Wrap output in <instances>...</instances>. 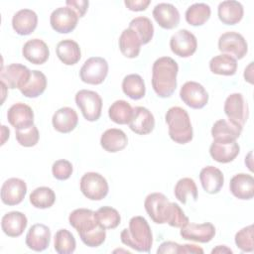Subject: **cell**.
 I'll return each mask as SVG.
<instances>
[{
    "label": "cell",
    "mask_w": 254,
    "mask_h": 254,
    "mask_svg": "<svg viewBox=\"0 0 254 254\" xmlns=\"http://www.w3.org/2000/svg\"><path fill=\"white\" fill-rule=\"evenodd\" d=\"M69 224L77 231L81 241L88 247H98L105 241L106 231L95 217V212L87 208H77L68 216Z\"/></svg>",
    "instance_id": "6da1fadb"
},
{
    "label": "cell",
    "mask_w": 254,
    "mask_h": 254,
    "mask_svg": "<svg viewBox=\"0 0 254 254\" xmlns=\"http://www.w3.org/2000/svg\"><path fill=\"white\" fill-rule=\"evenodd\" d=\"M178 72L179 65L170 57H162L154 62L152 67V86L159 97L166 98L173 95L177 88Z\"/></svg>",
    "instance_id": "7a4b0ae2"
},
{
    "label": "cell",
    "mask_w": 254,
    "mask_h": 254,
    "mask_svg": "<svg viewBox=\"0 0 254 254\" xmlns=\"http://www.w3.org/2000/svg\"><path fill=\"white\" fill-rule=\"evenodd\" d=\"M120 239L124 245L138 252H150L153 244L151 227L147 220L139 215L129 220V227L121 231Z\"/></svg>",
    "instance_id": "3957f363"
},
{
    "label": "cell",
    "mask_w": 254,
    "mask_h": 254,
    "mask_svg": "<svg viewBox=\"0 0 254 254\" xmlns=\"http://www.w3.org/2000/svg\"><path fill=\"white\" fill-rule=\"evenodd\" d=\"M170 138L178 144H187L192 140V126L187 110L180 106L168 109L165 115Z\"/></svg>",
    "instance_id": "277c9868"
},
{
    "label": "cell",
    "mask_w": 254,
    "mask_h": 254,
    "mask_svg": "<svg viewBox=\"0 0 254 254\" xmlns=\"http://www.w3.org/2000/svg\"><path fill=\"white\" fill-rule=\"evenodd\" d=\"M74 99L77 107L87 121L93 122L99 119L102 110V99L97 92L81 89L76 92Z\"/></svg>",
    "instance_id": "5b68a950"
},
{
    "label": "cell",
    "mask_w": 254,
    "mask_h": 254,
    "mask_svg": "<svg viewBox=\"0 0 254 254\" xmlns=\"http://www.w3.org/2000/svg\"><path fill=\"white\" fill-rule=\"evenodd\" d=\"M80 190L90 200H101L108 193V183L106 179L95 172L85 173L80 179Z\"/></svg>",
    "instance_id": "8992f818"
},
{
    "label": "cell",
    "mask_w": 254,
    "mask_h": 254,
    "mask_svg": "<svg viewBox=\"0 0 254 254\" xmlns=\"http://www.w3.org/2000/svg\"><path fill=\"white\" fill-rule=\"evenodd\" d=\"M108 73V64L101 57L87 59L79 70L80 79L88 84L97 85L104 81Z\"/></svg>",
    "instance_id": "52a82bcc"
},
{
    "label": "cell",
    "mask_w": 254,
    "mask_h": 254,
    "mask_svg": "<svg viewBox=\"0 0 254 254\" xmlns=\"http://www.w3.org/2000/svg\"><path fill=\"white\" fill-rule=\"evenodd\" d=\"M31 76V70L24 64H11L6 66H2L0 71L1 82L6 85L7 88H18L19 90L25 86Z\"/></svg>",
    "instance_id": "ba28073f"
},
{
    "label": "cell",
    "mask_w": 254,
    "mask_h": 254,
    "mask_svg": "<svg viewBox=\"0 0 254 254\" xmlns=\"http://www.w3.org/2000/svg\"><path fill=\"white\" fill-rule=\"evenodd\" d=\"M218 50L234 56V59H243L248 52V45L244 37L237 32H225L218 39Z\"/></svg>",
    "instance_id": "9c48e42d"
},
{
    "label": "cell",
    "mask_w": 254,
    "mask_h": 254,
    "mask_svg": "<svg viewBox=\"0 0 254 254\" xmlns=\"http://www.w3.org/2000/svg\"><path fill=\"white\" fill-rule=\"evenodd\" d=\"M224 113L232 123L243 127L248 119V104L241 93H232L224 102Z\"/></svg>",
    "instance_id": "30bf717a"
},
{
    "label": "cell",
    "mask_w": 254,
    "mask_h": 254,
    "mask_svg": "<svg viewBox=\"0 0 254 254\" xmlns=\"http://www.w3.org/2000/svg\"><path fill=\"white\" fill-rule=\"evenodd\" d=\"M180 97L186 105L192 109H201L208 102V93L196 81H187L180 90Z\"/></svg>",
    "instance_id": "8fae6325"
},
{
    "label": "cell",
    "mask_w": 254,
    "mask_h": 254,
    "mask_svg": "<svg viewBox=\"0 0 254 254\" xmlns=\"http://www.w3.org/2000/svg\"><path fill=\"white\" fill-rule=\"evenodd\" d=\"M170 48L176 56L181 58H189L195 53L197 48V40L191 32L182 29L171 37Z\"/></svg>",
    "instance_id": "7c38bea8"
},
{
    "label": "cell",
    "mask_w": 254,
    "mask_h": 254,
    "mask_svg": "<svg viewBox=\"0 0 254 254\" xmlns=\"http://www.w3.org/2000/svg\"><path fill=\"white\" fill-rule=\"evenodd\" d=\"M144 207L155 223H166L170 201L165 194L162 192H152L148 194L144 201Z\"/></svg>",
    "instance_id": "4fadbf2b"
},
{
    "label": "cell",
    "mask_w": 254,
    "mask_h": 254,
    "mask_svg": "<svg viewBox=\"0 0 254 254\" xmlns=\"http://www.w3.org/2000/svg\"><path fill=\"white\" fill-rule=\"evenodd\" d=\"M77 14L68 7H59L54 10L50 16V23L58 33L67 34L73 31L78 21Z\"/></svg>",
    "instance_id": "5bb4252c"
},
{
    "label": "cell",
    "mask_w": 254,
    "mask_h": 254,
    "mask_svg": "<svg viewBox=\"0 0 254 254\" xmlns=\"http://www.w3.org/2000/svg\"><path fill=\"white\" fill-rule=\"evenodd\" d=\"M240 147L236 140H218L213 139L209 147L211 158L222 164L232 162L239 154Z\"/></svg>",
    "instance_id": "9a60e30c"
},
{
    "label": "cell",
    "mask_w": 254,
    "mask_h": 254,
    "mask_svg": "<svg viewBox=\"0 0 254 254\" xmlns=\"http://www.w3.org/2000/svg\"><path fill=\"white\" fill-rule=\"evenodd\" d=\"M26 193V183L18 178H10L2 185L1 200L6 205H16L23 201Z\"/></svg>",
    "instance_id": "2e32d148"
},
{
    "label": "cell",
    "mask_w": 254,
    "mask_h": 254,
    "mask_svg": "<svg viewBox=\"0 0 254 254\" xmlns=\"http://www.w3.org/2000/svg\"><path fill=\"white\" fill-rule=\"evenodd\" d=\"M181 236L186 240H191L199 243H207L215 235V227L210 222L190 223L189 222L181 228Z\"/></svg>",
    "instance_id": "e0dca14e"
},
{
    "label": "cell",
    "mask_w": 254,
    "mask_h": 254,
    "mask_svg": "<svg viewBox=\"0 0 254 254\" xmlns=\"http://www.w3.org/2000/svg\"><path fill=\"white\" fill-rule=\"evenodd\" d=\"M7 119L16 130L26 129L34 125V112L29 105L18 102L8 109Z\"/></svg>",
    "instance_id": "ac0fdd59"
},
{
    "label": "cell",
    "mask_w": 254,
    "mask_h": 254,
    "mask_svg": "<svg viewBox=\"0 0 254 254\" xmlns=\"http://www.w3.org/2000/svg\"><path fill=\"white\" fill-rule=\"evenodd\" d=\"M50 241L51 230L47 225L42 223L32 225L26 235V245L36 252L46 250L50 245Z\"/></svg>",
    "instance_id": "d6986e66"
},
{
    "label": "cell",
    "mask_w": 254,
    "mask_h": 254,
    "mask_svg": "<svg viewBox=\"0 0 254 254\" xmlns=\"http://www.w3.org/2000/svg\"><path fill=\"white\" fill-rule=\"evenodd\" d=\"M153 17L158 25L167 30H172L180 24V13L170 3H159L153 9Z\"/></svg>",
    "instance_id": "ffe728a7"
},
{
    "label": "cell",
    "mask_w": 254,
    "mask_h": 254,
    "mask_svg": "<svg viewBox=\"0 0 254 254\" xmlns=\"http://www.w3.org/2000/svg\"><path fill=\"white\" fill-rule=\"evenodd\" d=\"M129 128L138 135H147L155 127V118L149 109L143 106L134 108L133 116L129 122Z\"/></svg>",
    "instance_id": "44dd1931"
},
{
    "label": "cell",
    "mask_w": 254,
    "mask_h": 254,
    "mask_svg": "<svg viewBox=\"0 0 254 254\" xmlns=\"http://www.w3.org/2000/svg\"><path fill=\"white\" fill-rule=\"evenodd\" d=\"M22 54L28 62L34 64H43L50 57V50L43 40L32 39L24 44Z\"/></svg>",
    "instance_id": "7402d4cb"
},
{
    "label": "cell",
    "mask_w": 254,
    "mask_h": 254,
    "mask_svg": "<svg viewBox=\"0 0 254 254\" xmlns=\"http://www.w3.org/2000/svg\"><path fill=\"white\" fill-rule=\"evenodd\" d=\"M38 25V16L31 9H21L12 18L13 30L21 36L32 34Z\"/></svg>",
    "instance_id": "603a6c76"
},
{
    "label": "cell",
    "mask_w": 254,
    "mask_h": 254,
    "mask_svg": "<svg viewBox=\"0 0 254 254\" xmlns=\"http://www.w3.org/2000/svg\"><path fill=\"white\" fill-rule=\"evenodd\" d=\"M229 190L239 199H251L254 196V178L244 173L237 174L230 180Z\"/></svg>",
    "instance_id": "cb8c5ba5"
},
{
    "label": "cell",
    "mask_w": 254,
    "mask_h": 254,
    "mask_svg": "<svg viewBox=\"0 0 254 254\" xmlns=\"http://www.w3.org/2000/svg\"><path fill=\"white\" fill-rule=\"evenodd\" d=\"M28 224L26 215L20 211H10L3 215L1 227L3 232L9 237H19L23 234Z\"/></svg>",
    "instance_id": "d4e9b609"
},
{
    "label": "cell",
    "mask_w": 254,
    "mask_h": 254,
    "mask_svg": "<svg viewBox=\"0 0 254 254\" xmlns=\"http://www.w3.org/2000/svg\"><path fill=\"white\" fill-rule=\"evenodd\" d=\"M199 180L202 189L210 194L219 192L224 184L222 172L213 166L204 167L199 173Z\"/></svg>",
    "instance_id": "484cf974"
},
{
    "label": "cell",
    "mask_w": 254,
    "mask_h": 254,
    "mask_svg": "<svg viewBox=\"0 0 254 254\" xmlns=\"http://www.w3.org/2000/svg\"><path fill=\"white\" fill-rule=\"evenodd\" d=\"M52 123L58 132L69 133L76 127L78 116L74 109L70 107H62L53 115Z\"/></svg>",
    "instance_id": "4316f807"
},
{
    "label": "cell",
    "mask_w": 254,
    "mask_h": 254,
    "mask_svg": "<svg viewBox=\"0 0 254 254\" xmlns=\"http://www.w3.org/2000/svg\"><path fill=\"white\" fill-rule=\"evenodd\" d=\"M244 9L240 2L226 0L219 3L217 14L219 20L225 25H235L243 18Z\"/></svg>",
    "instance_id": "83f0119b"
},
{
    "label": "cell",
    "mask_w": 254,
    "mask_h": 254,
    "mask_svg": "<svg viewBox=\"0 0 254 254\" xmlns=\"http://www.w3.org/2000/svg\"><path fill=\"white\" fill-rule=\"evenodd\" d=\"M128 144L127 135L121 130L117 128L107 129L100 138L101 147L109 152L116 153L123 150Z\"/></svg>",
    "instance_id": "f1b7e54d"
},
{
    "label": "cell",
    "mask_w": 254,
    "mask_h": 254,
    "mask_svg": "<svg viewBox=\"0 0 254 254\" xmlns=\"http://www.w3.org/2000/svg\"><path fill=\"white\" fill-rule=\"evenodd\" d=\"M118 44L120 52L124 57L128 59H134L139 56L142 43L134 30L130 28L123 30L119 37Z\"/></svg>",
    "instance_id": "f546056e"
},
{
    "label": "cell",
    "mask_w": 254,
    "mask_h": 254,
    "mask_svg": "<svg viewBox=\"0 0 254 254\" xmlns=\"http://www.w3.org/2000/svg\"><path fill=\"white\" fill-rule=\"evenodd\" d=\"M57 56L62 63L66 65L77 64L81 58V52L78 44L73 40H63L57 45Z\"/></svg>",
    "instance_id": "4dcf8cb0"
},
{
    "label": "cell",
    "mask_w": 254,
    "mask_h": 254,
    "mask_svg": "<svg viewBox=\"0 0 254 254\" xmlns=\"http://www.w3.org/2000/svg\"><path fill=\"white\" fill-rule=\"evenodd\" d=\"M242 128L226 119H219L214 122L211 128V136L218 140H236L240 137Z\"/></svg>",
    "instance_id": "1f68e13d"
},
{
    "label": "cell",
    "mask_w": 254,
    "mask_h": 254,
    "mask_svg": "<svg viewBox=\"0 0 254 254\" xmlns=\"http://www.w3.org/2000/svg\"><path fill=\"white\" fill-rule=\"evenodd\" d=\"M209 68L214 74L233 75L237 70V60L227 54H221L210 60Z\"/></svg>",
    "instance_id": "d6a6232c"
},
{
    "label": "cell",
    "mask_w": 254,
    "mask_h": 254,
    "mask_svg": "<svg viewBox=\"0 0 254 254\" xmlns=\"http://www.w3.org/2000/svg\"><path fill=\"white\" fill-rule=\"evenodd\" d=\"M47 87V77L40 70H31V76L24 87L20 89L21 93L29 98L40 96Z\"/></svg>",
    "instance_id": "836d02e7"
},
{
    "label": "cell",
    "mask_w": 254,
    "mask_h": 254,
    "mask_svg": "<svg viewBox=\"0 0 254 254\" xmlns=\"http://www.w3.org/2000/svg\"><path fill=\"white\" fill-rule=\"evenodd\" d=\"M122 90L131 99H141L145 96L146 93L145 82L141 75L137 73L128 74L123 78Z\"/></svg>",
    "instance_id": "e575fe53"
},
{
    "label": "cell",
    "mask_w": 254,
    "mask_h": 254,
    "mask_svg": "<svg viewBox=\"0 0 254 254\" xmlns=\"http://www.w3.org/2000/svg\"><path fill=\"white\" fill-rule=\"evenodd\" d=\"M134 108L125 100H116L114 101L109 109L108 116L116 124L124 125L129 124L132 119Z\"/></svg>",
    "instance_id": "d590c367"
},
{
    "label": "cell",
    "mask_w": 254,
    "mask_h": 254,
    "mask_svg": "<svg viewBox=\"0 0 254 254\" xmlns=\"http://www.w3.org/2000/svg\"><path fill=\"white\" fill-rule=\"evenodd\" d=\"M210 7L205 3H194L186 11V21L191 26H201L210 17Z\"/></svg>",
    "instance_id": "8d00e7d4"
},
{
    "label": "cell",
    "mask_w": 254,
    "mask_h": 254,
    "mask_svg": "<svg viewBox=\"0 0 254 254\" xmlns=\"http://www.w3.org/2000/svg\"><path fill=\"white\" fill-rule=\"evenodd\" d=\"M30 202L36 208H49L56 201V194L51 188L48 187H39L35 189L30 196Z\"/></svg>",
    "instance_id": "74e56055"
},
{
    "label": "cell",
    "mask_w": 254,
    "mask_h": 254,
    "mask_svg": "<svg viewBox=\"0 0 254 254\" xmlns=\"http://www.w3.org/2000/svg\"><path fill=\"white\" fill-rule=\"evenodd\" d=\"M130 29L134 30L139 36L142 45L148 44L154 36V26L148 17H136L129 23Z\"/></svg>",
    "instance_id": "f35d334b"
},
{
    "label": "cell",
    "mask_w": 254,
    "mask_h": 254,
    "mask_svg": "<svg viewBox=\"0 0 254 254\" xmlns=\"http://www.w3.org/2000/svg\"><path fill=\"white\" fill-rule=\"evenodd\" d=\"M76 242L74 236L67 229L57 231L54 240V248L59 254H71L74 252Z\"/></svg>",
    "instance_id": "ab89813d"
},
{
    "label": "cell",
    "mask_w": 254,
    "mask_h": 254,
    "mask_svg": "<svg viewBox=\"0 0 254 254\" xmlns=\"http://www.w3.org/2000/svg\"><path fill=\"white\" fill-rule=\"evenodd\" d=\"M175 196L183 204L187 203V198L189 195L195 201L197 198V188L194 181L190 178H183L178 181L174 189Z\"/></svg>",
    "instance_id": "60d3db41"
},
{
    "label": "cell",
    "mask_w": 254,
    "mask_h": 254,
    "mask_svg": "<svg viewBox=\"0 0 254 254\" xmlns=\"http://www.w3.org/2000/svg\"><path fill=\"white\" fill-rule=\"evenodd\" d=\"M95 217L102 227L105 229L116 228L121 221L119 212L111 206H102L95 211Z\"/></svg>",
    "instance_id": "b9f144b4"
},
{
    "label": "cell",
    "mask_w": 254,
    "mask_h": 254,
    "mask_svg": "<svg viewBox=\"0 0 254 254\" xmlns=\"http://www.w3.org/2000/svg\"><path fill=\"white\" fill-rule=\"evenodd\" d=\"M189 222V217L185 214L181 206L176 202H170L166 223H168L172 227L182 228Z\"/></svg>",
    "instance_id": "7bdbcfd3"
},
{
    "label": "cell",
    "mask_w": 254,
    "mask_h": 254,
    "mask_svg": "<svg viewBox=\"0 0 254 254\" xmlns=\"http://www.w3.org/2000/svg\"><path fill=\"white\" fill-rule=\"evenodd\" d=\"M235 244L243 252H252L254 250L253 225L243 227L235 234Z\"/></svg>",
    "instance_id": "ee69618b"
},
{
    "label": "cell",
    "mask_w": 254,
    "mask_h": 254,
    "mask_svg": "<svg viewBox=\"0 0 254 254\" xmlns=\"http://www.w3.org/2000/svg\"><path fill=\"white\" fill-rule=\"evenodd\" d=\"M39 130L35 125L26 129L16 130V140L23 147L35 146L39 142Z\"/></svg>",
    "instance_id": "f6af8a7d"
},
{
    "label": "cell",
    "mask_w": 254,
    "mask_h": 254,
    "mask_svg": "<svg viewBox=\"0 0 254 254\" xmlns=\"http://www.w3.org/2000/svg\"><path fill=\"white\" fill-rule=\"evenodd\" d=\"M52 173L57 180L65 181L72 174V165L67 160H58L52 166Z\"/></svg>",
    "instance_id": "bcb514c9"
},
{
    "label": "cell",
    "mask_w": 254,
    "mask_h": 254,
    "mask_svg": "<svg viewBox=\"0 0 254 254\" xmlns=\"http://www.w3.org/2000/svg\"><path fill=\"white\" fill-rule=\"evenodd\" d=\"M65 4H66V7L72 9L80 18V17H83L84 14L86 13L89 2L86 0H67Z\"/></svg>",
    "instance_id": "7dc6e473"
},
{
    "label": "cell",
    "mask_w": 254,
    "mask_h": 254,
    "mask_svg": "<svg viewBox=\"0 0 254 254\" xmlns=\"http://www.w3.org/2000/svg\"><path fill=\"white\" fill-rule=\"evenodd\" d=\"M157 253L158 254H166V253L182 254V245L173 241H165L159 246V248L157 249Z\"/></svg>",
    "instance_id": "c3c4849f"
},
{
    "label": "cell",
    "mask_w": 254,
    "mask_h": 254,
    "mask_svg": "<svg viewBox=\"0 0 254 254\" xmlns=\"http://www.w3.org/2000/svg\"><path fill=\"white\" fill-rule=\"evenodd\" d=\"M151 3L150 0H125L124 4L125 6L131 10V11H135V12H139V11H144L147 9V7L149 6V4Z\"/></svg>",
    "instance_id": "681fc988"
},
{
    "label": "cell",
    "mask_w": 254,
    "mask_h": 254,
    "mask_svg": "<svg viewBox=\"0 0 254 254\" xmlns=\"http://www.w3.org/2000/svg\"><path fill=\"white\" fill-rule=\"evenodd\" d=\"M187 253H193V254H202L203 250L202 248L193 245V244H184L182 245V254Z\"/></svg>",
    "instance_id": "f907efd6"
},
{
    "label": "cell",
    "mask_w": 254,
    "mask_h": 254,
    "mask_svg": "<svg viewBox=\"0 0 254 254\" xmlns=\"http://www.w3.org/2000/svg\"><path fill=\"white\" fill-rule=\"evenodd\" d=\"M252 65H253V63H250L249 65L245 68V71H244V78L245 80H247L249 83H253V76H252Z\"/></svg>",
    "instance_id": "816d5d0a"
},
{
    "label": "cell",
    "mask_w": 254,
    "mask_h": 254,
    "mask_svg": "<svg viewBox=\"0 0 254 254\" xmlns=\"http://www.w3.org/2000/svg\"><path fill=\"white\" fill-rule=\"evenodd\" d=\"M211 253L212 254H214V253H232V250L225 245H218L212 249Z\"/></svg>",
    "instance_id": "f5cc1de1"
}]
</instances>
